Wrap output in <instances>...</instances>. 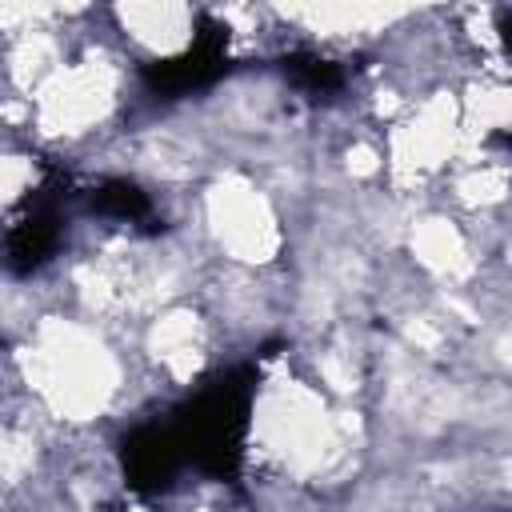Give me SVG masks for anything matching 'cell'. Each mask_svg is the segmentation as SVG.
<instances>
[{
	"label": "cell",
	"instance_id": "6da1fadb",
	"mask_svg": "<svg viewBox=\"0 0 512 512\" xmlns=\"http://www.w3.org/2000/svg\"><path fill=\"white\" fill-rule=\"evenodd\" d=\"M220 64H224V40H220V32L212 28V32H204L184 56L156 64V68L148 72V80H152L156 92H188V88L212 80V76L220 72Z\"/></svg>",
	"mask_w": 512,
	"mask_h": 512
},
{
	"label": "cell",
	"instance_id": "7a4b0ae2",
	"mask_svg": "<svg viewBox=\"0 0 512 512\" xmlns=\"http://www.w3.org/2000/svg\"><path fill=\"white\" fill-rule=\"evenodd\" d=\"M96 208L104 216H116V220H148V196L136 192L132 184H104L100 196H96Z\"/></svg>",
	"mask_w": 512,
	"mask_h": 512
},
{
	"label": "cell",
	"instance_id": "3957f363",
	"mask_svg": "<svg viewBox=\"0 0 512 512\" xmlns=\"http://www.w3.org/2000/svg\"><path fill=\"white\" fill-rule=\"evenodd\" d=\"M288 72H292V80H296L300 88H308L312 96L340 88V68H336L332 60H324V56H292Z\"/></svg>",
	"mask_w": 512,
	"mask_h": 512
}]
</instances>
